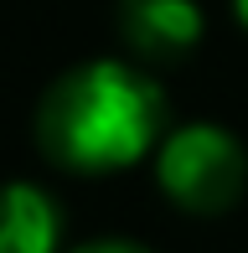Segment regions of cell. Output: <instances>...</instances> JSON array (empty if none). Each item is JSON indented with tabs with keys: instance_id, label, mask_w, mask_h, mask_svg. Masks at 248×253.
I'll use <instances>...</instances> for the list:
<instances>
[{
	"instance_id": "6da1fadb",
	"label": "cell",
	"mask_w": 248,
	"mask_h": 253,
	"mask_svg": "<svg viewBox=\"0 0 248 253\" xmlns=\"http://www.w3.org/2000/svg\"><path fill=\"white\" fill-rule=\"evenodd\" d=\"M37 150L67 176H114L165 140V93L140 62L88 57L52 78L37 103Z\"/></svg>"
},
{
	"instance_id": "7a4b0ae2",
	"label": "cell",
	"mask_w": 248,
	"mask_h": 253,
	"mask_svg": "<svg viewBox=\"0 0 248 253\" xmlns=\"http://www.w3.org/2000/svg\"><path fill=\"white\" fill-rule=\"evenodd\" d=\"M155 186L191 217H222L248 191V150L233 129L212 119L176 124L155 150Z\"/></svg>"
},
{
	"instance_id": "3957f363",
	"label": "cell",
	"mask_w": 248,
	"mask_h": 253,
	"mask_svg": "<svg viewBox=\"0 0 248 253\" xmlns=\"http://www.w3.org/2000/svg\"><path fill=\"white\" fill-rule=\"evenodd\" d=\"M114 26L140 62H181L202 47V0H114Z\"/></svg>"
},
{
	"instance_id": "277c9868",
	"label": "cell",
	"mask_w": 248,
	"mask_h": 253,
	"mask_svg": "<svg viewBox=\"0 0 248 253\" xmlns=\"http://www.w3.org/2000/svg\"><path fill=\"white\" fill-rule=\"evenodd\" d=\"M67 217L37 181H0V253H67Z\"/></svg>"
},
{
	"instance_id": "5b68a950",
	"label": "cell",
	"mask_w": 248,
	"mask_h": 253,
	"mask_svg": "<svg viewBox=\"0 0 248 253\" xmlns=\"http://www.w3.org/2000/svg\"><path fill=\"white\" fill-rule=\"evenodd\" d=\"M67 253H155V248L134 243V238H88V243H78V248H67Z\"/></svg>"
},
{
	"instance_id": "8992f818",
	"label": "cell",
	"mask_w": 248,
	"mask_h": 253,
	"mask_svg": "<svg viewBox=\"0 0 248 253\" xmlns=\"http://www.w3.org/2000/svg\"><path fill=\"white\" fill-rule=\"evenodd\" d=\"M228 5H233V21H238V26L248 31V0H228Z\"/></svg>"
}]
</instances>
